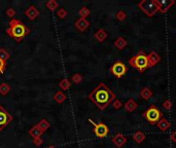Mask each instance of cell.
<instances>
[{
  "mask_svg": "<svg viewBox=\"0 0 176 148\" xmlns=\"http://www.w3.org/2000/svg\"><path fill=\"white\" fill-rule=\"evenodd\" d=\"M126 18H127L126 13H125L123 10H120V11H119V13H117V18L119 21H120V22H122V21H124Z\"/></svg>",
  "mask_w": 176,
  "mask_h": 148,
  "instance_id": "33",
  "label": "cell"
},
{
  "mask_svg": "<svg viewBox=\"0 0 176 148\" xmlns=\"http://www.w3.org/2000/svg\"><path fill=\"white\" fill-rule=\"evenodd\" d=\"M147 58H148V65H149V67L154 66V65H157L161 61V57L156 52H151L149 55H147Z\"/></svg>",
  "mask_w": 176,
  "mask_h": 148,
  "instance_id": "13",
  "label": "cell"
},
{
  "mask_svg": "<svg viewBox=\"0 0 176 148\" xmlns=\"http://www.w3.org/2000/svg\"><path fill=\"white\" fill-rule=\"evenodd\" d=\"M48 148H58V147H56V146H54V145H52V146H48Z\"/></svg>",
  "mask_w": 176,
  "mask_h": 148,
  "instance_id": "37",
  "label": "cell"
},
{
  "mask_svg": "<svg viewBox=\"0 0 176 148\" xmlns=\"http://www.w3.org/2000/svg\"><path fill=\"white\" fill-rule=\"evenodd\" d=\"M110 73L117 78H122L128 72V66L122 61H117L112 64V66L109 69Z\"/></svg>",
  "mask_w": 176,
  "mask_h": 148,
  "instance_id": "6",
  "label": "cell"
},
{
  "mask_svg": "<svg viewBox=\"0 0 176 148\" xmlns=\"http://www.w3.org/2000/svg\"><path fill=\"white\" fill-rule=\"evenodd\" d=\"M171 140L173 141V143H175L176 144V131L173 132L172 135H171Z\"/></svg>",
  "mask_w": 176,
  "mask_h": 148,
  "instance_id": "36",
  "label": "cell"
},
{
  "mask_svg": "<svg viewBox=\"0 0 176 148\" xmlns=\"http://www.w3.org/2000/svg\"><path fill=\"white\" fill-rule=\"evenodd\" d=\"M5 15L7 16L8 18H10L11 20L13 18V17L16 16V10H15V8H13V7H8L7 9H6V11H5Z\"/></svg>",
  "mask_w": 176,
  "mask_h": 148,
  "instance_id": "30",
  "label": "cell"
},
{
  "mask_svg": "<svg viewBox=\"0 0 176 148\" xmlns=\"http://www.w3.org/2000/svg\"><path fill=\"white\" fill-rule=\"evenodd\" d=\"M90 13H91V10H90L88 7H85V6H82V8L78 10V15H79L80 18H87V17H89Z\"/></svg>",
  "mask_w": 176,
  "mask_h": 148,
  "instance_id": "27",
  "label": "cell"
},
{
  "mask_svg": "<svg viewBox=\"0 0 176 148\" xmlns=\"http://www.w3.org/2000/svg\"><path fill=\"white\" fill-rule=\"evenodd\" d=\"M89 122H91L92 126L94 127L93 132H94L96 137L105 138L106 136L108 135V133H109V129H108V127L106 126L105 124H103V122H99V124H97V122L93 121L92 119H89Z\"/></svg>",
  "mask_w": 176,
  "mask_h": 148,
  "instance_id": "7",
  "label": "cell"
},
{
  "mask_svg": "<svg viewBox=\"0 0 176 148\" xmlns=\"http://www.w3.org/2000/svg\"><path fill=\"white\" fill-rule=\"evenodd\" d=\"M53 99L55 100L56 103H58V104H62L63 102L66 101V99H67V96L64 94L62 91H58L56 94L54 95V97H53Z\"/></svg>",
  "mask_w": 176,
  "mask_h": 148,
  "instance_id": "19",
  "label": "cell"
},
{
  "mask_svg": "<svg viewBox=\"0 0 176 148\" xmlns=\"http://www.w3.org/2000/svg\"><path fill=\"white\" fill-rule=\"evenodd\" d=\"M111 104H112V107L114 108V109H120V108L123 107L122 102H120V100H117V99H114V100H113V102Z\"/></svg>",
  "mask_w": 176,
  "mask_h": 148,
  "instance_id": "31",
  "label": "cell"
},
{
  "mask_svg": "<svg viewBox=\"0 0 176 148\" xmlns=\"http://www.w3.org/2000/svg\"><path fill=\"white\" fill-rule=\"evenodd\" d=\"M133 140L135 141L136 143L140 144V143H142L143 141L145 140V135L141 131H138V132H136V133L133 135Z\"/></svg>",
  "mask_w": 176,
  "mask_h": 148,
  "instance_id": "23",
  "label": "cell"
},
{
  "mask_svg": "<svg viewBox=\"0 0 176 148\" xmlns=\"http://www.w3.org/2000/svg\"><path fill=\"white\" fill-rule=\"evenodd\" d=\"M157 8H159V11L163 13H166L167 11L169 10V8H171V6L174 5L175 2L173 0H162V1H159V0H156Z\"/></svg>",
  "mask_w": 176,
  "mask_h": 148,
  "instance_id": "9",
  "label": "cell"
},
{
  "mask_svg": "<svg viewBox=\"0 0 176 148\" xmlns=\"http://www.w3.org/2000/svg\"><path fill=\"white\" fill-rule=\"evenodd\" d=\"M74 26H75L76 29L80 32H85L88 28L90 27V22L87 20V18H79L75 21L74 23Z\"/></svg>",
  "mask_w": 176,
  "mask_h": 148,
  "instance_id": "10",
  "label": "cell"
},
{
  "mask_svg": "<svg viewBox=\"0 0 176 148\" xmlns=\"http://www.w3.org/2000/svg\"><path fill=\"white\" fill-rule=\"evenodd\" d=\"M129 65L132 68L138 70L139 72H144L147 68H149V65H148V58L147 55L144 52L140 50L136 56L132 57L129 60Z\"/></svg>",
  "mask_w": 176,
  "mask_h": 148,
  "instance_id": "3",
  "label": "cell"
},
{
  "mask_svg": "<svg viewBox=\"0 0 176 148\" xmlns=\"http://www.w3.org/2000/svg\"><path fill=\"white\" fill-rule=\"evenodd\" d=\"M71 81L70 79H67V78H63V79L60 80L59 82V87L62 90V91H68L71 87Z\"/></svg>",
  "mask_w": 176,
  "mask_h": 148,
  "instance_id": "20",
  "label": "cell"
},
{
  "mask_svg": "<svg viewBox=\"0 0 176 148\" xmlns=\"http://www.w3.org/2000/svg\"><path fill=\"white\" fill-rule=\"evenodd\" d=\"M88 98L99 110H105L115 99V95L105 83L101 82L88 95Z\"/></svg>",
  "mask_w": 176,
  "mask_h": 148,
  "instance_id": "1",
  "label": "cell"
},
{
  "mask_svg": "<svg viewBox=\"0 0 176 148\" xmlns=\"http://www.w3.org/2000/svg\"><path fill=\"white\" fill-rule=\"evenodd\" d=\"M112 143L115 145L117 148H122L125 144L127 143V138L123 135L122 133H117V135L113 136L112 138Z\"/></svg>",
  "mask_w": 176,
  "mask_h": 148,
  "instance_id": "11",
  "label": "cell"
},
{
  "mask_svg": "<svg viewBox=\"0 0 176 148\" xmlns=\"http://www.w3.org/2000/svg\"><path fill=\"white\" fill-rule=\"evenodd\" d=\"M45 6H46V8H48L50 11H55L56 9L59 7V3H58L56 0H48V1H46Z\"/></svg>",
  "mask_w": 176,
  "mask_h": 148,
  "instance_id": "24",
  "label": "cell"
},
{
  "mask_svg": "<svg viewBox=\"0 0 176 148\" xmlns=\"http://www.w3.org/2000/svg\"><path fill=\"white\" fill-rule=\"evenodd\" d=\"M138 6L147 17H154L157 11H159L156 0H150V1L142 0V1L138 3Z\"/></svg>",
  "mask_w": 176,
  "mask_h": 148,
  "instance_id": "5",
  "label": "cell"
},
{
  "mask_svg": "<svg viewBox=\"0 0 176 148\" xmlns=\"http://www.w3.org/2000/svg\"><path fill=\"white\" fill-rule=\"evenodd\" d=\"M143 117L149 122L151 126L157 124L161 118H163V113L161 112V110H159L154 105H151L149 108H147L146 110L143 112Z\"/></svg>",
  "mask_w": 176,
  "mask_h": 148,
  "instance_id": "4",
  "label": "cell"
},
{
  "mask_svg": "<svg viewBox=\"0 0 176 148\" xmlns=\"http://www.w3.org/2000/svg\"><path fill=\"white\" fill-rule=\"evenodd\" d=\"M140 97L144 100H149L152 97V91L149 87H144V89L141 90L140 92Z\"/></svg>",
  "mask_w": 176,
  "mask_h": 148,
  "instance_id": "21",
  "label": "cell"
},
{
  "mask_svg": "<svg viewBox=\"0 0 176 148\" xmlns=\"http://www.w3.org/2000/svg\"><path fill=\"white\" fill-rule=\"evenodd\" d=\"M162 106H163L164 109L169 110V109H171V107H172V103H171L170 100H165L163 102V104H162Z\"/></svg>",
  "mask_w": 176,
  "mask_h": 148,
  "instance_id": "32",
  "label": "cell"
},
{
  "mask_svg": "<svg viewBox=\"0 0 176 148\" xmlns=\"http://www.w3.org/2000/svg\"><path fill=\"white\" fill-rule=\"evenodd\" d=\"M37 124V127H38L39 129L41 130V131L45 133V132L46 131V130H48L50 128V121H48L46 119H41L40 121L38 122V124Z\"/></svg>",
  "mask_w": 176,
  "mask_h": 148,
  "instance_id": "22",
  "label": "cell"
},
{
  "mask_svg": "<svg viewBox=\"0 0 176 148\" xmlns=\"http://www.w3.org/2000/svg\"><path fill=\"white\" fill-rule=\"evenodd\" d=\"M33 144L35 145V146L39 147V146H41V145L43 144V140L41 139V137L35 138V139H33Z\"/></svg>",
  "mask_w": 176,
  "mask_h": 148,
  "instance_id": "34",
  "label": "cell"
},
{
  "mask_svg": "<svg viewBox=\"0 0 176 148\" xmlns=\"http://www.w3.org/2000/svg\"><path fill=\"white\" fill-rule=\"evenodd\" d=\"M156 126L157 127V129L159 130H161L162 132H165V131H167L169 128L171 127V124H170V122L168 121L166 118H161L157 121V124H156Z\"/></svg>",
  "mask_w": 176,
  "mask_h": 148,
  "instance_id": "15",
  "label": "cell"
},
{
  "mask_svg": "<svg viewBox=\"0 0 176 148\" xmlns=\"http://www.w3.org/2000/svg\"><path fill=\"white\" fill-rule=\"evenodd\" d=\"M82 79H83V76L82 75V74L75 73L71 76L70 81H71V83H74V84H79V83L82 81Z\"/></svg>",
  "mask_w": 176,
  "mask_h": 148,
  "instance_id": "26",
  "label": "cell"
},
{
  "mask_svg": "<svg viewBox=\"0 0 176 148\" xmlns=\"http://www.w3.org/2000/svg\"><path fill=\"white\" fill-rule=\"evenodd\" d=\"M113 45H114L119 50H124V48L126 47L127 45H128V41L126 40V38L120 36V37H117V38L115 39Z\"/></svg>",
  "mask_w": 176,
  "mask_h": 148,
  "instance_id": "14",
  "label": "cell"
},
{
  "mask_svg": "<svg viewBox=\"0 0 176 148\" xmlns=\"http://www.w3.org/2000/svg\"><path fill=\"white\" fill-rule=\"evenodd\" d=\"M25 15H26V17H28L29 20L33 21L39 16V10L34 5H31L25 10Z\"/></svg>",
  "mask_w": 176,
  "mask_h": 148,
  "instance_id": "12",
  "label": "cell"
},
{
  "mask_svg": "<svg viewBox=\"0 0 176 148\" xmlns=\"http://www.w3.org/2000/svg\"><path fill=\"white\" fill-rule=\"evenodd\" d=\"M10 58V55L5 48H0V59L3 60L4 62H6Z\"/></svg>",
  "mask_w": 176,
  "mask_h": 148,
  "instance_id": "28",
  "label": "cell"
},
{
  "mask_svg": "<svg viewBox=\"0 0 176 148\" xmlns=\"http://www.w3.org/2000/svg\"><path fill=\"white\" fill-rule=\"evenodd\" d=\"M30 33V29L23 22L18 18H13L9 22V27L6 29V34L15 39L17 42H21Z\"/></svg>",
  "mask_w": 176,
  "mask_h": 148,
  "instance_id": "2",
  "label": "cell"
},
{
  "mask_svg": "<svg viewBox=\"0 0 176 148\" xmlns=\"http://www.w3.org/2000/svg\"><path fill=\"white\" fill-rule=\"evenodd\" d=\"M42 134H43V132L41 131V130L39 129L38 127H37V124L33 126L31 129L29 130V135L31 136V137L33 138V139L41 137V136H42Z\"/></svg>",
  "mask_w": 176,
  "mask_h": 148,
  "instance_id": "17",
  "label": "cell"
},
{
  "mask_svg": "<svg viewBox=\"0 0 176 148\" xmlns=\"http://www.w3.org/2000/svg\"><path fill=\"white\" fill-rule=\"evenodd\" d=\"M94 37L97 41H99V42H103V41L107 38V33H106L105 30L101 28V29H99L98 31L94 34Z\"/></svg>",
  "mask_w": 176,
  "mask_h": 148,
  "instance_id": "18",
  "label": "cell"
},
{
  "mask_svg": "<svg viewBox=\"0 0 176 148\" xmlns=\"http://www.w3.org/2000/svg\"><path fill=\"white\" fill-rule=\"evenodd\" d=\"M9 92H10V85L7 84L6 82H2L0 84V95L6 96Z\"/></svg>",
  "mask_w": 176,
  "mask_h": 148,
  "instance_id": "25",
  "label": "cell"
},
{
  "mask_svg": "<svg viewBox=\"0 0 176 148\" xmlns=\"http://www.w3.org/2000/svg\"><path fill=\"white\" fill-rule=\"evenodd\" d=\"M13 120V115L3 106L0 105V132L3 131Z\"/></svg>",
  "mask_w": 176,
  "mask_h": 148,
  "instance_id": "8",
  "label": "cell"
},
{
  "mask_svg": "<svg viewBox=\"0 0 176 148\" xmlns=\"http://www.w3.org/2000/svg\"><path fill=\"white\" fill-rule=\"evenodd\" d=\"M67 15H68V13H67V10L65 9L64 7L62 8H59L57 11V17H59L60 18H65L67 17Z\"/></svg>",
  "mask_w": 176,
  "mask_h": 148,
  "instance_id": "29",
  "label": "cell"
},
{
  "mask_svg": "<svg viewBox=\"0 0 176 148\" xmlns=\"http://www.w3.org/2000/svg\"><path fill=\"white\" fill-rule=\"evenodd\" d=\"M5 67H6V62H4L3 60L0 59V74H3L5 71Z\"/></svg>",
  "mask_w": 176,
  "mask_h": 148,
  "instance_id": "35",
  "label": "cell"
},
{
  "mask_svg": "<svg viewBox=\"0 0 176 148\" xmlns=\"http://www.w3.org/2000/svg\"><path fill=\"white\" fill-rule=\"evenodd\" d=\"M124 107H125V109H126V111H128V112H133V111L138 107V104L134 101V99H129V100L125 103Z\"/></svg>",
  "mask_w": 176,
  "mask_h": 148,
  "instance_id": "16",
  "label": "cell"
}]
</instances>
